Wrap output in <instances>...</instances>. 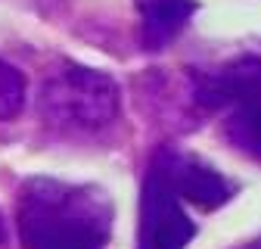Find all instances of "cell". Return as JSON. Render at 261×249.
Segmentation results:
<instances>
[{
    "label": "cell",
    "instance_id": "cell-1",
    "mask_svg": "<svg viewBox=\"0 0 261 249\" xmlns=\"http://www.w3.org/2000/svg\"><path fill=\"white\" fill-rule=\"evenodd\" d=\"M112 218V200L100 187L56 178H28L16 203L22 249H106Z\"/></svg>",
    "mask_w": 261,
    "mask_h": 249
},
{
    "label": "cell",
    "instance_id": "cell-2",
    "mask_svg": "<svg viewBox=\"0 0 261 249\" xmlns=\"http://www.w3.org/2000/svg\"><path fill=\"white\" fill-rule=\"evenodd\" d=\"M118 84L106 72L75 66V62L53 72L38 97L41 118L62 134H96L118 118Z\"/></svg>",
    "mask_w": 261,
    "mask_h": 249
},
{
    "label": "cell",
    "instance_id": "cell-3",
    "mask_svg": "<svg viewBox=\"0 0 261 249\" xmlns=\"http://www.w3.org/2000/svg\"><path fill=\"white\" fill-rule=\"evenodd\" d=\"M193 97L224 112V134L240 153L261 162V59L240 56L218 72L196 75Z\"/></svg>",
    "mask_w": 261,
    "mask_h": 249
},
{
    "label": "cell",
    "instance_id": "cell-4",
    "mask_svg": "<svg viewBox=\"0 0 261 249\" xmlns=\"http://www.w3.org/2000/svg\"><path fill=\"white\" fill-rule=\"evenodd\" d=\"M196 237L193 218L184 212V196L174 184L168 146H162L143 178L137 249H184Z\"/></svg>",
    "mask_w": 261,
    "mask_h": 249
},
{
    "label": "cell",
    "instance_id": "cell-5",
    "mask_svg": "<svg viewBox=\"0 0 261 249\" xmlns=\"http://www.w3.org/2000/svg\"><path fill=\"white\" fill-rule=\"evenodd\" d=\"M168 162H171V175H174V184H177L184 203H193L199 209H218L237 190L221 171H215L212 165H205L202 159H196L190 153L168 146Z\"/></svg>",
    "mask_w": 261,
    "mask_h": 249
},
{
    "label": "cell",
    "instance_id": "cell-6",
    "mask_svg": "<svg viewBox=\"0 0 261 249\" xmlns=\"http://www.w3.org/2000/svg\"><path fill=\"white\" fill-rule=\"evenodd\" d=\"M140 44L149 53L165 50L196 13V0H137Z\"/></svg>",
    "mask_w": 261,
    "mask_h": 249
},
{
    "label": "cell",
    "instance_id": "cell-7",
    "mask_svg": "<svg viewBox=\"0 0 261 249\" xmlns=\"http://www.w3.org/2000/svg\"><path fill=\"white\" fill-rule=\"evenodd\" d=\"M25 106V78L16 66L0 59V121H10Z\"/></svg>",
    "mask_w": 261,
    "mask_h": 249
},
{
    "label": "cell",
    "instance_id": "cell-8",
    "mask_svg": "<svg viewBox=\"0 0 261 249\" xmlns=\"http://www.w3.org/2000/svg\"><path fill=\"white\" fill-rule=\"evenodd\" d=\"M7 243V228H4V218H0V246Z\"/></svg>",
    "mask_w": 261,
    "mask_h": 249
},
{
    "label": "cell",
    "instance_id": "cell-9",
    "mask_svg": "<svg viewBox=\"0 0 261 249\" xmlns=\"http://www.w3.org/2000/svg\"><path fill=\"white\" fill-rule=\"evenodd\" d=\"M249 249H261V243H255V246H249Z\"/></svg>",
    "mask_w": 261,
    "mask_h": 249
}]
</instances>
